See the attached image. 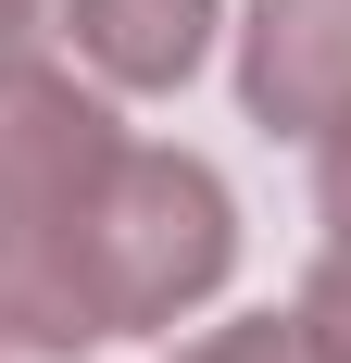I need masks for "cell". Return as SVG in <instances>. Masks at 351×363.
Returning a JSON list of instances; mask_svg holds the SVG:
<instances>
[{
    "mask_svg": "<svg viewBox=\"0 0 351 363\" xmlns=\"http://www.w3.org/2000/svg\"><path fill=\"white\" fill-rule=\"evenodd\" d=\"M288 313H301L314 363H351V251H339V238H326V263L301 276V301H288Z\"/></svg>",
    "mask_w": 351,
    "mask_h": 363,
    "instance_id": "7",
    "label": "cell"
},
{
    "mask_svg": "<svg viewBox=\"0 0 351 363\" xmlns=\"http://www.w3.org/2000/svg\"><path fill=\"white\" fill-rule=\"evenodd\" d=\"M75 238H88V276H101L113 338H163L176 313H201V301L226 289V263H239V201H226L213 163L126 138V163L101 176V201L75 213Z\"/></svg>",
    "mask_w": 351,
    "mask_h": 363,
    "instance_id": "1",
    "label": "cell"
},
{
    "mask_svg": "<svg viewBox=\"0 0 351 363\" xmlns=\"http://www.w3.org/2000/svg\"><path fill=\"white\" fill-rule=\"evenodd\" d=\"M314 213H326V238L351 251V113L314 138Z\"/></svg>",
    "mask_w": 351,
    "mask_h": 363,
    "instance_id": "8",
    "label": "cell"
},
{
    "mask_svg": "<svg viewBox=\"0 0 351 363\" xmlns=\"http://www.w3.org/2000/svg\"><path fill=\"white\" fill-rule=\"evenodd\" d=\"M113 163H126V125L13 38L0 50V213H88Z\"/></svg>",
    "mask_w": 351,
    "mask_h": 363,
    "instance_id": "2",
    "label": "cell"
},
{
    "mask_svg": "<svg viewBox=\"0 0 351 363\" xmlns=\"http://www.w3.org/2000/svg\"><path fill=\"white\" fill-rule=\"evenodd\" d=\"M38 26V0H0V50H13V38H26Z\"/></svg>",
    "mask_w": 351,
    "mask_h": 363,
    "instance_id": "9",
    "label": "cell"
},
{
    "mask_svg": "<svg viewBox=\"0 0 351 363\" xmlns=\"http://www.w3.org/2000/svg\"><path fill=\"white\" fill-rule=\"evenodd\" d=\"M101 338H113V313H101L75 213H0V351L13 363H75Z\"/></svg>",
    "mask_w": 351,
    "mask_h": 363,
    "instance_id": "4",
    "label": "cell"
},
{
    "mask_svg": "<svg viewBox=\"0 0 351 363\" xmlns=\"http://www.w3.org/2000/svg\"><path fill=\"white\" fill-rule=\"evenodd\" d=\"M176 363H314V338H301V313H239V326H201Z\"/></svg>",
    "mask_w": 351,
    "mask_h": 363,
    "instance_id": "6",
    "label": "cell"
},
{
    "mask_svg": "<svg viewBox=\"0 0 351 363\" xmlns=\"http://www.w3.org/2000/svg\"><path fill=\"white\" fill-rule=\"evenodd\" d=\"M239 101H251V125H276V138H326L351 113V0H251Z\"/></svg>",
    "mask_w": 351,
    "mask_h": 363,
    "instance_id": "3",
    "label": "cell"
},
{
    "mask_svg": "<svg viewBox=\"0 0 351 363\" xmlns=\"http://www.w3.org/2000/svg\"><path fill=\"white\" fill-rule=\"evenodd\" d=\"M226 0H63V38L101 88H188L213 63Z\"/></svg>",
    "mask_w": 351,
    "mask_h": 363,
    "instance_id": "5",
    "label": "cell"
}]
</instances>
